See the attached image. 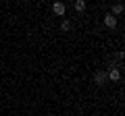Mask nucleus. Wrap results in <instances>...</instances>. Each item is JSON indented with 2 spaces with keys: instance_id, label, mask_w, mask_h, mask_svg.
I'll list each match as a JSON object with an SVG mask.
<instances>
[{
  "instance_id": "7",
  "label": "nucleus",
  "mask_w": 125,
  "mask_h": 116,
  "mask_svg": "<svg viewBox=\"0 0 125 116\" xmlns=\"http://www.w3.org/2000/svg\"><path fill=\"white\" fill-rule=\"evenodd\" d=\"M69 29H71V23H69L67 19H65V21L61 23V31H69Z\"/></svg>"
},
{
  "instance_id": "3",
  "label": "nucleus",
  "mask_w": 125,
  "mask_h": 116,
  "mask_svg": "<svg viewBox=\"0 0 125 116\" xmlns=\"http://www.w3.org/2000/svg\"><path fill=\"white\" fill-rule=\"evenodd\" d=\"M94 81L98 85H104V81H106V73L104 71H96V75H94Z\"/></svg>"
},
{
  "instance_id": "5",
  "label": "nucleus",
  "mask_w": 125,
  "mask_h": 116,
  "mask_svg": "<svg viewBox=\"0 0 125 116\" xmlns=\"http://www.w3.org/2000/svg\"><path fill=\"white\" fill-rule=\"evenodd\" d=\"M73 6H75V10H77V13L85 10V2H83V0H75V2H73Z\"/></svg>"
},
{
  "instance_id": "1",
  "label": "nucleus",
  "mask_w": 125,
  "mask_h": 116,
  "mask_svg": "<svg viewBox=\"0 0 125 116\" xmlns=\"http://www.w3.org/2000/svg\"><path fill=\"white\" fill-rule=\"evenodd\" d=\"M65 10H67L65 2H54V4H52V13L58 15V17H65Z\"/></svg>"
},
{
  "instance_id": "2",
  "label": "nucleus",
  "mask_w": 125,
  "mask_h": 116,
  "mask_svg": "<svg viewBox=\"0 0 125 116\" xmlns=\"http://www.w3.org/2000/svg\"><path fill=\"white\" fill-rule=\"evenodd\" d=\"M104 25H106L108 29H115V27H117V17H113L111 13L104 15Z\"/></svg>"
},
{
  "instance_id": "6",
  "label": "nucleus",
  "mask_w": 125,
  "mask_h": 116,
  "mask_svg": "<svg viewBox=\"0 0 125 116\" xmlns=\"http://www.w3.org/2000/svg\"><path fill=\"white\" fill-rule=\"evenodd\" d=\"M121 13H123V4H121V2H117V4L115 6H113V17H115V15H121Z\"/></svg>"
},
{
  "instance_id": "4",
  "label": "nucleus",
  "mask_w": 125,
  "mask_h": 116,
  "mask_svg": "<svg viewBox=\"0 0 125 116\" xmlns=\"http://www.w3.org/2000/svg\"><path fill=\"white\" fill-rule=\"evenodd\" d=\"M106 79H111V81H113V83H115V81H119V79H121V75H119V71H117V68H115V66H113V68H111V71H108V73H106Z\"/></svg>"
}]
</instances>
